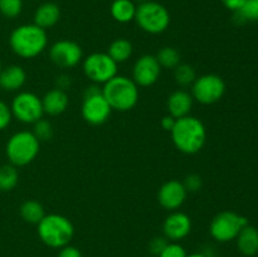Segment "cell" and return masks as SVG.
Segmentation results:
<instances>
[{"label": "cell", "mask_w": 258, "mask_h": 257, "mask_svg": "<svg viewBox=\"0 0 258 257\" xmlns=\"http://www.w3.org/2000/svg\"><path fill=\"white\" fill-rule=\"evenodd\" d=\"M171 140L175 148L184 154H196L203 149L207 140L204 123L196 116H184L176 118L175 125L170 131Z\"/></svg>", "instance_id": "6da1fadb"}, {"label": "cell", "mask_w": 258, "mask_h": 257, "mask_svg": "<svg viewBox=\"0 0 258 257\" xmlns=\"http://www.w3.org/2000/svg\"><path fill=\"white\" fill-rule=\"evenodd\" d=\"M9 45L18 57L25 59L35 58L47 48V32L34 23L19 25L10 34Z\"/></svg>", "instance_id": "7a4b0ae2"}, {"label": "cell", "mask_w": 258, "mask_h": 257, "mask_svg": "<svg viewBox=\"0 0 258 257\" xmlns=\"http://www.w3.org/2000/svg\"><path fill=\"white\" fill-rule=\"evenodd\" d=\"M40 241L50 248H62L71 243L75 234V227L67 217L62 214H45L37 224Z\"/></svg>", "instance_id": "3957f363"}, {"label": "cell", "mask_w": 258, "mask_h": 257, "mask_svg": "<svg viewBox=\"0 0 258 257\" xmlns=\"http://www.w3.org/2000/svg\"><path fill=\"white\" fill-rule=\"evenodd\" d=\"M102 93L111 108L120 112L130 111L139 101V86L133 78L126 76L117 75L106 82L102 87Z\"/></svg>", "instance_id": "277c9868"}, {"label": "cell", "mask_w": 258, "mask_h": 257, "mask_svg": "<svg viewBox=\"0 0 258 257\" xmlns=\"http://www.w3.org/2000/svg\"><path fill=\"white\" fill-rule=\"evenodd\" d=\"M40 141L32 131L23 130L13 134L7 143L5 153L9 163L14 166H25L34 161L39 154Z\"/></svg>", "instance_id": "5b68a950"}, {"label": "cell", "mask_w": 258, "mask_h": 257, "mask_svg": "<svg viewBox=\"0 0 258 257\" xmlns=\"http://www.w3.org/2000/svg\"><path fill=\"white\" fill-rule=\"evenodd\" d=\"M134 20L144 32L149 34H160L170 25V13L163 4L150 0L136 7Z\"/></svg>", "instance_id": "8992f818"}, {"label": "cell", "mask_w": 258, "mask_h": 257, "mask_svg": "<svg viewBox=\"0 0 258 257\" xmlns=\"http://www.w3.org/2000/svg\"><path fill=\"white\" fill-rule=\"evenodd\" d=\"M112 108L103 97L102 90L97 85L90 86L83 92L81 113L86 122L90 125H102L110 117Z\"/></svg>", "instance_id": "52a82bcc"}, {"label": "cell", "mask_w": 258, "mask_h": 257, "mask_svg": "<svg viewBox=\"0 0 258 257\" xmlns=\"http://www.w3.org/2000/svg\"><path fill=\"white\" fill-rule=\"evenodd\" d=\"M248 224L246 217L232 211H224L217 214L211 222L209 233L217 242L226 243L237 238L244 226Z\"/></svg>", "instance_id": "ba28073f"}, {"label": "cell", "mask_w": 258, "mask_h": 257, "mask_svg": "<svg viewBox=\"0 0 258 257\" xmlns=\"http://www.w3.org/2000/svg\"><path fill=\"white\" fill-rule=\"evenodd\" d=\"M83 73L95 85H105L117 76V63L103 52H96L87 55L82 63Z\"/></svg>", "instance_id": "9c48e42d"}, {"label": "cell", "mask_w": 258, "mask_h": 257, "mask_svg": "<svg viewBox=\"0 0 258 257\" xmlns=\"http://www.w3.org/2000/svg\"><path fill=\"white\" fill-rule=\"evenodd\" d=\"M226 92L223 78L214 73H207L196 78L191 85L193 100L202 105H213L218 102Z\"/></svg>", "instance_id": "30bf717a"}, {"label": "cell", "mask_w": 258, "mask_h": 257, "mask_svg": "<svg viewBox=\"0 0 258 257\" xmlns=\"http://www.w3.org/2000/svg\"><path fill=\"white\" fill-rule=\"evenodd\" d=\"M10 110H12L13 117L23 123H35L44 115L42 98L28 91L19 92L13 98Z\"/></svg>", "instance_id": "8fae6325"}, {"label": "cell", "mask_w": 258, "mask_h": 257, "mask_svg": "<svg viewBox=\"0 0 258 257\" xmlns=\"http://www.w3.org/2000/svg\"><path fill=\"white\" fill-rule=\"evenodd\" d=\"M49 58L57 67L68 70L76 67L82 60L83 50L78 43L62 39L50 45Z\"/></svg>", "instance_id": "7c38bea8"}, {"label": "cell", "mask_w": 258, "mask_h": 257, "mask_svg": "<svg viewBox=\"0 0 258 257\" xmlns=\"http://www.w3.org/2000/svg\"><path fill=\"white\" fill-rule=\"evenodd\" d=\"M161 67L153 54H144L139 58L133 67V80L140 87H150L158 82Z\"/></svg>", "instance_id": "4fadbf2b"}, {"label": "cell", "mask_w": 258, "mask_h": 257, "mask_svg": "<svg viewBox=\"0 0 258 257\" xmlns=\"http://www.w3.org/2000/svg\"><path fill=\"white\" fill-rule=\"evenodd\" d=\"M185 186L179 180H169L160 186L158 191L159 204L166 211L174 212L180 208L186 199Z\"/></svg>", "instance_id": "5bb4252c"}, {"label": "cell", "mask_w": 258, "mask_h": 257, "mask_svg": "<svg viewBox=\"0 0 258 257\" xmlns=\"http://www.w3.org/2000/svg\"><path fill=\"white\" fill-rule=\"evenodd\" d=\"M191 231V219L183 212L174 211L163 223V233L168 241L179 242L185 238Z\"/></svg>", "instance_id": "9a60e30c"}, {"label": "cell", "mask_w": 258, "mask_h": 257, "mask_svg": "<svg viewBox=\"0 0 258 257\" xmlns=\"http://www.w3.org/2000/svg\"><path fill=\"white\" fill-rule=\"evenodd\" d=\"M193 96L190 92L185 90H176L168 97L166 101V108L169 115L174 118H181L188 116L193 107Z\"/></svg>", "instance_id": "2e32d148"}, {"label": "cell", "mask_w": 258, "mask_h": 257, "mask_svg": "<svg viewBox=\"0 0 258 257\" xmlns=\"http://www.w3.org/2000/svg\"><path fill=\"white\" fill-rule=\"evenodd\" d=\"M70 103V98L64 90L60 88H53L48 91L42 98L43 111L49 116H58L64 112Z\"/></svg>", "instance_id": "e0dca14e"}, {"label": "cell", "mask_w": 258, "mask_h": 257, "mask_svg": "<svg viewBox=\"0 0 258 257\" xmlns=\"http://www.w3.org/2000/svg\"><path fill=\"white\" fill-rule=\"evenodd\" d=\"M27 81V73L20 66L12 65L0 71V88L8 92L20 90Z\"/></svg>", "instance_id": "ac0fdd59"}, {"label": "cell", "mask_w": 258, "mask_h": 257, "mask_svg": "<svg viewBox=\"0 0 258 257\" xmlns=\"http://www.w3.org/2000/svg\"><path fill=\"white\" fill-rule=\"evenodd\" d=\"M60 19V9L55 3L48 2L43 3L42 5L37 8L34 12V24L38 27L43 28L44 30L49 29V28L54 27Z\"/></svg>", "instance_id": "d6986e66"}, {"label": "cell", "mask_w": 258, "mask_h": 257, "mask_svg": "<svg viewBox=\"0 0 258 257\" xmlns=\"http://www.w3.org/2000/svg\"><path fill=\"white\" fill-rule=\"evenodd\" d=\"M236 242L237 248L243 256H254L258 252V229L251 224H247L241 229Z\"/></svg>", "instance_id": "ffe728a7"}, {"label": "cell", "mask_w": 258, "mask_h": 257, "mask_svg": "<svg viewBox=\"0 0 258 257\" xmlns=\"http://www.w3.org/2000/svg\"><path fill=\"white\" fill-rule=\"evenodd\" d=\"M110 13L116 22L125 24L135 19L136 5L133 0H113Z\"/></svg>", "instance_id": "44dd1931"}, {"label": "cell", "mask_w": 258, "mask_h": 257, "mask_svg": "<svg viewBox=\"0 0 258 257\" xmlns=\"http://www.w3.org/2000/svg\"><path fill=\"white\" fill-rule=\"evenodd\" d=\"M134 47L131 44L130 40L125 39V38H117L113 40L110 45H108L107 54L115 60L116 63L126 62L128 58L133 55Z\"/></svg>", "instance_id": "7402d4cb"}, {"label": "cell", "mask_w": 258, "mask_h": 257, "mask_svg": "<svg viewBox=\"0 0 258 257\" xmlns=\"http://www.w3.org/2000/svg\"><path fill=\"white\" fill-rule=\"evenodd\" d=\"M20 216L28 223L38 224L40 222V219L45 216L44 208H43L42 204L37 201H25L24 203L20 206Z\"/></svg>", "instance_id": "603a6c76"}, {"label": "cell", "mask_w": 258, "mask_h": 257, "mask_svg": "<svg viewBox=\"0 0 258 257\" xmlns=\"http://www.w3.org/2000/svg\"><path fill=\"white\" fill-rule=\"evenodd\" d=\"M19 180V174H18L17 166L3 165L0 166V191H10L17 186Z\"/></svg>", "instance_id": "cb8c5ba5"}, {"label": "cell", "mask_w": 258, "mask_h": 257, "mask_svg": "<svg viewBox=\"0 0 258 257\" xmlns=\"http://www.w3.org/2000/svg\"><path fill=\"white\" fill-rule=\"evenodd\" d=\"M155 57L161 68L174 70L176 66L180 65V54H179L178 50L173 47L161 48Z\"/></svg>", "instance_id": "d4e9b609"}, {"label": "cell", "mask_w": 258, "mask_h": 257, "mask_svg": "<svg viewBox=\"0 0 258 257\" xmlns=\"http://www.w3.org/2000/svg\"><path fill=\"white\" fill-rule=\"evenodd\" d=\"M174 78L175 82L181 87H188L193 85V82L197 78L196 70L190 65L186 63H180L174 68Z\"/></svg>", "instance_id": "484cf974"}, {"label": "cell", "mask_w": 258, "mask_h": 257, "mask_svg": "<svg viewBox=\"0 0 258 257\" xmlns=\"http://www.w3.org/2000/svg\"><path fill=\"white\" fill-rule=\"evenodd\" d=\"M236 15L241 22H258V0H246Z\"/></svg>", "instance_id": "4316f807"}, {"label": "cell", "mask_w": 258, "mask_h": 257, "mask_svg": "<svg viewBox=\"0 0 258 257\" xmlns=\"http://www.w3.org/2000/svg\"><path fill=\"white\" fill-rule=\"evenodd\" d=\"M23 10V0H0V14L8 19L20 15Z\"/></svg>", "instance_id": "83f0119b"}, {"label": "cell", "mask_w": 258, "mask_h": 257, "mask_svg": "<svg viewBox=\"0 0 258 257\" xmlns=\"http://www.w3.org/2000/svg\"><path fill=\"white\" fill-rule=\"evenodd\" d=\"M33 134H34L35 138L39 141H47L50 140L53 136V127L52 123L47 120H38L37 122L33 123Z\"/></svg>", "instance_id": "f1b7e54d"}, {"label": "cell", "mask_w": 258, "mask_h": 257, "mask_svg": "<svg viewBox=\"0 0 258 257\" xmlns=\"http://www.w3.org/2000/svg\"><path fill=\"white\" fill-rule=\"evenodd\" d=\"M186 251L178 242H168L165 248L158 257H186Z\"/></svg>", "instance_id": "f546056e"}, {"label": "cell", "mask_w": 258, "mask_h": 257, "mask_svg": "<svg viewBox=\"0 0 258 257\" xmlns=\"http://www.w3.org/2000/svg\"><path fill=\"white\" fill-rule=\"evenodd\" d=\"M13 118L12 110H10V106H8L4 101L0 100V131L7 128L10 125Z\"/></svg>", "instance_id": "4dcf8cb0"}, {"label": "cell", "mask_w": 258, "mask_h": 257, "mask_svg": "<svg viewBox=\"0 0 258 257\" xmlns=\"http://www.w3.org/2000/svg\"><path fill=\"white\" fill-rule=\"evenodd\" d=\"M168 242L169 241L165 237H154L150 241V243H149V251H150V253L153 254V256L158 257L159 254L161 253V251L165 248Z\"/></svg>", "instance_id": "1f68e13d"}, {"label": "cell", "mask_w": 258, "mask_h": 257, "mask_svg": "<svg viewBox=\"0 0 258 257\" xmlns=\"http://www.w3.org/2000/svg\"><path fill=\"white\" fill-rule=\"evenodd\" d=\"M183 184L184 186H185L186 191H191V193H194V191L201 190L202 178L199 175H197V174H190V175L186 176Z\"/></svg>", "instance_id": "d6a6232c"}, {"label": "cell", "mask_w": 258, "mask_h": 257, "mask_svg": "<svg viewBox=\"0 0 258 257\" xmlns=\"http://www.w3.org/2000/svg\"><path fill=\"white\" fill-rule=\"evenodd\" d=\"M57 257H82V253H81V251L77 247L67 244V246L59 248Z\"/></svg>", "instance_id": "836d02e7"}, {"label": "cell", "mask_w": 258, "mask_h": 257, "mask_svg": "<svg viewBox=\"0 0 258 257\" xmlns=\"http://www.w3.org/2000/svg\"><path fill=\"white\" fill-rule=\"evenodd\" d=\"M222 4L227 8V9L232 10V12H238L242 8V5L244 4L246 0H221Z\"/></svg>", "instance_id": "e575fe53"}, {"label": "cell", "mask_w": 258, "mask_h": 257, "mask_svg": "<svg viewBox=\"0 0 258 257\" xmlns=\"http://www.w3.org/2000/svg\"><path fill=\"white\" fill-rule=\"evenodd\" d=\"M175 121L176 118H174L173 116L170 115L164 116L163 120H161V127H163L165 131H171L173 130L174 125H175Z\"/></svg>", "instance_id": "d590c367"}, {"label": "cell", "mask_w": 258, "mask_h": 257, "mask_svg": "<svg viewBox=\"0 0 258 257\" xmlns=\"http://www.w3.org/2000/svg\"><path fill=\"white\" fill-rule=\"evenodd\" d=\"M71 85V78L67 75H60L59 77H57V88L60 90H64L68 88V86Z\"/></svg>", "instance_id": "8d00e7d4"}, {"label": "cell", "mask_w": 258, "mask_h": 257, "mask_svg": "<svg viewBox=\"0 0 258 257\" xmlns=\"http://www.w3.org/2000/svg\"><path fill=\"white\" fill-rule=\"evenodd\" d=\"M186 257H209V256L206 253H202V252H194V253L186 254Z\"/></svg>", "instance_id": "74e56055"}, {"label": "cell", "mask_w": 258, "mask_h": 257, "mask_svg": "<svg viewBox=\"0 0 258 257\" xmlns=\"http://www.w3.org/2000/svg\"><path fill=\"white\" fill-rule=\"evenodd\" d=\"M135 2H138L139 4H141V3H146V2H150V0H135Z\"/></svg>", "instance_id": "f35d334b"}, {"label": "cell", "mask_w": 258, "mask_h": 257, "mask_svg": "<svg viewBox=\"0 0 258 257\" xmlns=\"http://www.w3.org/2000/svg\"><path fill=\"white\" fill-rule=\"evenodd\" d=\"M2 68H3V67H2V62H0V71H2Z\"/></svg>", "instance_id": "ab89813d"}]
</instances>
